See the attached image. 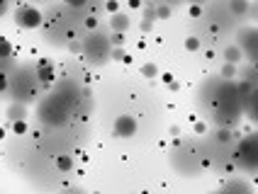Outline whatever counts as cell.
Returning <instances> with one entry per match:
<instances>
[{
    "instance_id": "4fadbf2b",
    "label": "cell",
    "mask_w": 258,
    "mask_h": 194,
    "mask_svg": "<svg viewBox=\"0 0 258 194\" xmlns=\"http://www.w3.org/2000/svg\"><path fill=\"white\" fill-rule=\"evenodd\" d=\"M222 189H224V192H234V189H244V192H248V189H251V184L244 182V180H229Z\"/></svg>"
},
{
    "instance_id": "9c48e42d",
    "label": "cell",
    "mask_w": 258,
    "mask_h": 194,
    "mask_svg": "<svg viewBox=\"0 0 258 194\" xmlns=\"http://www.w3.org/2000/svg\"><path fill=\"white\" fill-rule=\"evenodd\" d=\"M129 25H132V22H129L127 13H119V10H117V13L110 15V27H112V32H122V34H124L129 29Z\"/></svg>"
},
{
    "instance_id": "7402d4cb",
    "label": "cell",
    "mask_w": 258,
    "mask_h": 194,
    "mask_svg": "<svg viewBox=\"0 0 258 194\" xmlns=\"http://www.w3.org/2000/svg\"><path fill=\"white\" fill-rule=\"evenodd\" d=\"M90 0H63V5H69V8H86Z\"/></svg>"
},
{
    "instance_id": "2e32d148",
    "label": "cell",
    "mask_w": 258,
    "mask_h": 194,
    "mask_svg": "<svg viewBox=\"0 0 258 194\" xmlns=\"http://www.w3.org/2000/svg\"><path fill=\"white\" fill-rule=\"evenodd\" d=\"M173 15L171 5H163V3H156V20H168Z\"/></svg>"
},
{
    "instance_id": "5bb4252c",
    "label": "cell",
    "mask_w": 258,
    "mask_h": 194,
    "mask_svg": "<svg viewBox=\"0 0 258 194\" xmlns=\"http://www.w3.org/2000/svg\"><path fill=\"white\" fill-rule=\"evenodd\" d=\"M10 56H13V46L5 37H0V61H8Z\"/></svg>"
},
{
    "instance_id": "7c38bea8",
    "label": "cell",
    "mask_w": 258,
    "mask_h": 194,
    "mask_svg": "<svg viewBox=\"0 0 258 194\" xmlns=\"http://www.w3.org/2000/svg\"><path fill=\"white\" fill-rule=\"evenodd\" d=\"M248 8H251L248 0H229V10L234 15H246L248 13Z\"/></svg>"
},
{
    "instance_id": "83f0119b",
    "label": "cell",
    "mask_w": 258,
    "mask_h": 194,
    "mask_svg": "<svg viewBox=\"0 0 258 194\" xmlns=\"http://www.w3.org/2000/svg\"><path fill=\"white\" fill-rule=\"evenodd\" d=\"M129 8H134V10H142L144 3H142V0H129Z\"/></svg>"
},
{
    "instance_id": "7a4b0ae2",
    "label": "cell",
    "mask_w": 258,
    "mask_h": 194,
    "mask_svg": "<svg viewBox=\"0 0 258 194\" xmlns=\"http://www.w3.org/2000/svg\"><path fill=\"white\" fill-rule=\"evenodd\" d=\"M69 100L63 92L46 97L42 105H39V117H42L46 124H63L69 119Z\"/></svg>"
},
{
    "instance_id": "277c9868",
    "label": "cell",
    "mask_w": 258,
    "mask_h": 194,
    "mask_svg": "<svg viewBox=\"0 0 258 194\" xmlns=\"http://www.w3.org/2000/svg\"><path fill=\"white\" fill-rule=\"evenodd\" d=\"M42 22H44V15L34 5H20L17 13H15V25L20 29H37L42 27Z\"/></svg>"
},
{
    "instance_id": "d6a6232c",
    "label": "cell",
    "mask_w": 258,
    "mask_h": 194,
    "mask_svg": "<svg viewBox=\"0 0 258 194\" xmlns=\"http://www.w3.org/2000/svg\"><path fill=\"white\" fill-rule=\"evenodd\" d=\"M248 10H251V13L256 15V20H258V5H253V8H248Z\"/></svg>"
},
{
    "instance_id": "f546056e",
    "label": "cell",
    "mask_w": 258,
    "mask_h": 194,
    "mask_svg": "<svg viewBox=\"0 0 258 194\" xmlns=\"http://www.w3.org/2000/svg\"><path fill=\"white\" fill-rule=\"evenodd\" d=\"M205 131H207V126L202 124V122H198V124H195V134H205Z\"/></svg>"
},
{
    "instance_id": "3957f363",
    "label": "cell",
    "mask_w": 258,
    "mask_h": 194,
    "mask_svg": "<svg viewBox=\"0 0 258 194\" xmlns=\"http://www.w3.org/2000/svg\"><path fill=\"white\" fill-rule=\"evenodd\" d=\"M234 160H236V165L244 167V170H258V134L246 136L239 143V148L234 153Z\"/></svg>"
},
{
    "instance_id": "44dd1931",
    "label": "cell",
    "mask_w": 258,
    "mask_h": 194,
    "mask_svg": "<svg viewBox=\"0 0 258 194\" xmlns=\"http://www.w3.org/2000/svg\"><path fill=\"white\" fill-rule=\"evenodd\" d=\"M229 139H231V131H229V129H219V131H217V141H219V143H227Z\"/></svg>"
},
{
    "instance_id": "6da1fadb",
    "label": "cell",
    "mask_w": 258,
    "mask_h": 194,
    "mask_svg": "<svg viewBox=\"0 0 258 194\" xmlns=\"http://www.w3.org/2000/svg\"><path fill=\"white\" fill-rule=\"evenodd\" d=\"M39 85H42V80H39L37 70L20 68L15 75H10V87H8V92H10V97H13V102L29 105L32 100H37Z\"/></svg>"
},
{
    "instance_id": "e0dca14e",
    "label": "cell",
    "mask_w": 258,
    "mask_h": 194,
    "mask_svg": "<svg viewBox=\"0 0 258 194\" xmlns=\"http://www.w3.org/2000/svg\"><path fill=\"white\" fill-rule=\"evenodd\" d=\"M142 75H144V78H156V75H158L156 63H144V66H142Z\"/></svg>"
},
{
    "instance_id": "d4e9b609",
    "label": "cell",
    "mask_w": 258,
    "mask_h": 194,
    "mask_svg": "<svg viewBox=\"0 0 258 194\" xmlns=\"http://www.w3.org/2000/svg\"><path fill=\"white\" fill-rule=\"evenodd\" d=\"M190 15H192V17H200L202 15V8L198 5V3H192V5H190Z\"/></svg>"
},
{
    "instance_id": "484cf974",
    "label": "cell",
    "mask_w": 258,
    "mask_h": 194,
    "mask_svg": "<svg viewBox=\"0 0 258 194\" xmlns=\"http://www.w3.org/2000/svg\"><path fill=\"white\" fill-rule=\"evenodd\" d=\"M105 8H107L110 13H117V10H119V5H117V0H107V3H105Z\"/></svg>"
},
{
    "instance_id": "836d02e7",
    "label": "cell",
    "mask_w": 258,
    "mask_h": 194,
    "mask_svg": "<svg viewBox=\"0 0 258 194\" xmlns=\"http://www.w3.org/2000/svg\"><path fill=\"white\" fill-rule=\"evenodd\" d=\"M3 136H5V131H3V129H0V139H3Z\"/></svg>"
},
{
    "instance_id": "1f68e13d",
    "label": "cell",
    "mask_w": 258,
    "mask_h": 194,
    "mask_svg": "<svg viewBox=\"0 0 258 194\" xmlns=\"http://www.w3.org/2000/svg\"><path fill=\"white\" fill-rule=\"evenodd\" d=\"M161 80H163V83H173V75H171V73H166V75H163Z\"/></svg>"
},
{
    "instance_id": "5b68a950",
    "label": "cell",
    "mask_w": 258,
    "mask_h": 194,
    "mask_svg": "<svg viewBox=\"0 0 258 194\" xmlns=\"http://www.w3.org/2000/svg\"><path fill=\"white\" fill-rule=\"evenodd\" d=\"M86 54L90 56V61L102 63L105 58H110V42H107L102 34H93L86 42Z\"/></svg>"
},
{
    "instance_id": "8992f818",
    "label": "cell",
    "mask_w": 258,
    "mask_h": 194,
    "mask_svg": "<svg viewBox=\"0 0 258 194\" xmlns=\"http://www.w3.org/2000/svg\"><path fill=\"white\" fill-rule=\"evenodd\" d=\"M239 46H241V51H246L251 61L258 63V29H244L239 34Z\"/></svg>"
},
{
    "instance_id": "f1b7e54d",
    "label": "cell",
    "mask_w": 258,
    "mask_h": 194,
    "mask_svg": "<svg viewBox=\"0 0 258 194\" xmlns=\"http://www.w3.org/2000/svg\"><path fill=\"white\" fill-rule=\"evenodd\" d=\"M8 3H10V0H0V17L8 13Z\"/></svg>"
},
{
    "instance_id": "ffe728a7",
    "label": "cell",
    "mask_w": 258,
    "mask_h": 194,
    "mask_svg": "<svg viewBox=\"0 0 258 194\" xmlns=\"http://www.w3.org/2000/svg\"><path fill=\"white\" fill-rule=\"evenodd\" d=\"M185 49H187V51H198V49H200V39H198V37H187V39H185Z\"/></svg>"
},
{
    "instance_id": "603a6c76",
    "label": "cell",
    "mask_w": 258,
    "mask_h": 194,
    "mask_svg": "<svg viewBox=\"0 0 258 194\" xmlns=\"http://www.w3.org/2000/svg\"><path fill=\"white\" fill-rule=\"evenodd\" d=\"M110 42H112V44H117V46H122V44H124V34H122V32H112V37H110Z\"/></svg>"
},
{
    "instance_id": "cb8c5ba5",
    "label": "cell",
    "mask_w": 258,
    "mask_h": 194,
    "mask_svg": "<svg viewBox=\"0 0 258 194\" xmlns=\"http://www.w3.org/2000/svg\"><path fill=\"white\" fill-rule=\"evenodd\" d=\"M69 51H71V54H78V51H81V42L71 39V42H69Z\"/></svg>"
},
{
    "instance_id": "d6986e66",
    "label": "cell",
    "mask_w": 258,
    "mask_h": 194,
    "mask_svg": "<svg viewBox=\"0 0 258 194\" xmlns=\"http://www.w3.org/2000/svg\"><path fill=\"white\" fill-rule=\"evenodd\" d=\"M234 75H236V63H229V61H227L224 68H222V78L229 80V78H234Z\"/></svg>"
},
{
    "instance_id": "ac0fdd59",
    "label": "cell",
    "mask_w": 258,
    "mask_h": 194,
    "mask_svg": "<svg viewBox=\"0 0 258 194\" xmlns=\"http://www.w3.org/2000/svg\"><path fill=\"white\" fill-rule=\"evenodd\" d=\"M13 131L17 134V136H25V134H27V122H25V119H17V122H13Z\"/></svg>"
},
{
    "instance_id": "30bf717a",
    "label": "cell",
    "mask_w": 258,
    "mask_h": 194,
    "mask_svg": "<svg viewBox=\"0 0 258 194\" xmlns=\"http://www.w3.org/2000/svg\"><path fill=\"white\" fill-rule=\"evenodd\" d=\"M5 117H8L10 122L25 119V117H27V105H22V102H13V105L5 110Z\"/></svg>"
},
{
    "instance_id": "8fae6325",
    "label": "cell",
    "mask_w": 258,
    "mask_h": 194,
    "mask_svg": "<svg viewBox=\"0 0 258 194\" xmlns=\"http://www.w3.org/2000/svg\"><path fill=\"white\" fill-rule=\"evenodd\" d=\"M241 58H244L241 46H227V49H224V61H229V63H239Z\"/></svg>"
},
{
    "instance_id": "4316f807",
    "label": "cell",
    "mask_w": 258,
    "mask_h": 194,
    "mask_svg": "<svg viewBox=\"0 0 258 194\" xmlns=\"http://www.w3.org/2000/svg\"><path fill=\"white\" fill-rule=\"evenodd\" d=\"M151 27H154V20H144L142 22V32H151Z\"/></svg>"
},
{
    "instance_id": "ba28073f",
    "label": "cell",
    "mask_w": 258,
    "mask_h": 194,
    "mask_svg": "<svg viewBox=\"0 0 258 194\" xmlns=\"http://www.w3.org/2000/svg\"><path fill=\"white\" fill-rule=\"evenodd\" d=\"M244 112L258 124V87H251V92L244 95Z\"/></svg>"
},
{
    "instance_id": "4dcf8cb0",
    "label": "cell",
    "mask_w": 258,
    "mask_h": 194,
    "mask_svg": "<svg viewBox=\"0 0 258 194\" xmlns=\"http://www.w3.org/2000/svg\"><path fill=\"white\" fill-rule=\"evenodd\" d=\"M86 27H88V29H95V17H88Z\"/></svg>"
},
{
    "instance_id": "52a82bcc",
    "label": "cell",
    "mask_w": 258,
    "mask_h": 194,
    "mask_svg": "<svg viewBox=\"0 0 258 194\" xmlns=\"http://www.w3.org/2000/svg\"><path fill=\"white\" fill-rule=\"evenodd\" d=\"M112 134H115V139H132L137 134V119L129 117V114L117 117L115 126H112Z\"/></svg>"
},
{
    "instance_id": "9a60e30c",
    "label": "cell",
    "mask_w": 258,
    "mask_h": 194,
    "mask_svg": "<svg viewBox=\"0 0 258 194\" xmlns=\"http://www.w3.org/2000/svg\"><path fill=\"white\" fill-rule=\"evenodd\" d=\"M56 167L61 170V172H69V170L73 167V158H71V155H58V158H56Z\"/></svg>"
}]
</instances>
